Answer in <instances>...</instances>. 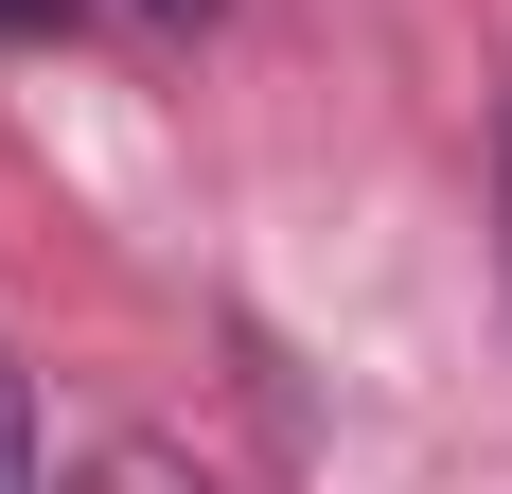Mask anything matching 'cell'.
<instances>
[{
  "mask_svg": "<svg viewBox=\"0 0 512 494\" xmlns=\"http://www.w3.org/2000/svg\"><path fill=\"white\" fill-rule=\"evenodd\" d=\"M0 494H53L36 477V406H18V353H0Z\"/></svg>",
  "mask_w": 512,
  "mask_h": 494,
  "instance_id": "6da1fadb",
  "label": "cell"
},
{
  "mask_svg": "<svg viewBox=\"0 0 512 494\" xmlns=\"http://www.w3.org/2000/svg\"><path fill=\"white\" fill-rule=\"evenodd\" d=\"M495 283H512V124H495Z\"/></svg>",
  "mask_w": 512,
  "mask_h": 494,
  "instance_id": "7a4b0ae2",
  "label": "cell"
},
{
  "mask_svg": "<svg viewBox=\"0 0 512 494\" xmlns=\"http://www.w3.org/2000/svg\"><path fill=\"white\" fill-rule=\"evenodd\" d=\"M0 36H71V0H0Z\"/></svg>",
  "mask_w": 512,
  "mask_h": 494,
  "instance_id": "3957f363",
  "label": "cell"
},
{
  "mask_svg": "<svg viewBox=\"0 0 512 494\" xmlns=\"http://www.w3.org/2000/svg\"><path fill=\"white\" fill-rule=\"evenodd\" d=\"M142 18H212V0H142Z\"/></svg>",
  "mask_w": 512,
  "mask_h": 494,
  "instance_id": "277c9868",
  "label": "cell"
}]
</instances>
